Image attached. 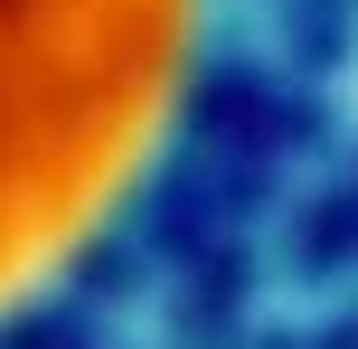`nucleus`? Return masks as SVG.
I'll use <instances>...</instances> for the list:
<instances>
[{
  "mask_svg": "<svg viewBox=\"0 0 358 349\" xmlns=\"http://www.w3.org/2000/svg\"><path fill=\"white\" fill-rule=\"evenodd\" d=\"M208 0H0V312L38 302L189 113Z\"/></svg>",
  "mask_w": 358,
  "mask_h": 349,
  "instance_id": "nucleus-1",
  "label": "nucleus"
}]
</instances>
